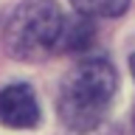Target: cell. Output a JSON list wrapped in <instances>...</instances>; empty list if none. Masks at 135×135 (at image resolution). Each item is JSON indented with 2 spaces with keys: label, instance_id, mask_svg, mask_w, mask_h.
I'll return each mask as SVG.
<instances>
[{
  "label": "cell",
  "instance_id": "2",
  "mask_svg": "<svg viewBox=\"0 0 135 135\" xmlns=\"http://www.w3.org/2000/svg\"><path fill=\"white\" fill-rule=\"evenodd\" d=\"M62 11L54 0H23L8 17L6 25V48L17 59H45L48 54L59 51L62 34Z\"/></svg>",
  "mask_w": 135,
  "mask_h": 135
},
{
  "label": "cell",
  "instance_id": "4",
  "mask_svg": "<svg viewBox=\"0 0 135 135\" xmlns=\"http://www.w3.org/2000/svg\"><path fill=\"white\" fill-rule=\"evenodd\" d=\"M96 28H93V17L79 14L65 17L62 20V34H59V51H87L93 45Z\"/></svg>",
  "mask_w": 135,
  "mask_h": 135
},
{
  "label": "cell",
  "instance_id": "3",
  "mask_svg": "<svg viewBox=\"0 0 135 135\" xmlns=\"http://www.w3.org/2000/svg\"><path fill=\"white\" fill-rule=\"evenodd\" d=\"M0 121L14 129H31L40 121V104L28 84H8L0 90Z\"/></svg>",
  "mask_w": 135,
  "mask_h": 135
},
{
  "label": "cell",
  "instance_id": "6",
  "mask_svg": "<svg viewBox=\"0 0 135 135\" xmlns=\"http://www.w3.org/2000/svg\"><path fill=\"white\" fill-rule=\"evenodd\" d=\"M129 68H132V76H135V56H132V62H129Z\"/></svg>",
  "mask_w": 135,
  "mask_h": 135
},
{
  "label": "cell",
  "instance_id": "1",
  "mask_svg": "<svg viewBox=\"0 0 135 135\" xmlns=\"http://www.w3.org/2000/svg\"><path fill=\"white\" fill-rule=\"evenodd\" d=\"M118 76L104 56H87L65 76L59 90V118L76 132L96 129L115 96Z\"/></svg>",
  "mask_w": 135,
  "mask_h": 135
},
{
  "label": "cell",
  "instance_id": "5",
  "mask_svg": "<svg viewBox=\"0 0 135 135\" xmlns=\"http://www.w3.org/2000/svg\"><path fill=\"white\" fill-rule=\"evenodd\" d=\"M79 14L87 17H118L124 14L129 0H70Z\"/></svg>",
  "mask_w": 135,
  "mask_h": 135
}]
</instances>
